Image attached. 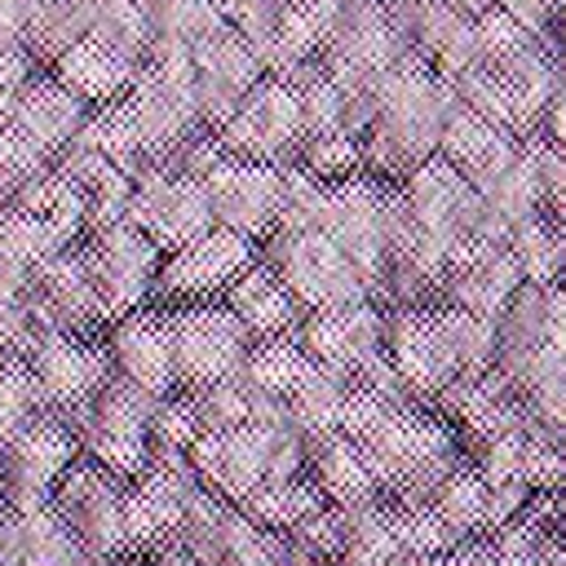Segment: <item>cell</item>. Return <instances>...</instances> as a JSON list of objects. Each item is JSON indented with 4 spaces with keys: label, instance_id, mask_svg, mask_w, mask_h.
I'll return each instance as SVG.
<instances>
[{
    "label": "cell",
    "instance_id": "cell-3",
    "mask_svg": "<svg viewBox=\"0 0 566 566\" xmlns=\"http://www.w3.org/2000/svg\"><path fill=\"white\" fill-rule=\"evenodd\" d=\"M221 150L230 159H252V164H292L301 142H305V115L296 102V88L283 75H261L234 115L217 128Z\"/></svg>",
    "mask_w": 566,
    "mask_h": 566
},
{
    "label": "cell",
    "instance_id": "cell-28",
    "mask_svg": "<svg viewBox=\"0 0 566 566\" xmlns=\"http://www.w3.org/2000/svg\"><path fill=\"white\" fill-rule=\"evenodd\" d=\"M495 9H504L531 35H553L557 31V0H495Z\"/></svg>",
    "mask_w": 566,
    "mask_h": 566
},
{
    "label": "cell",
    "instance_id": "cell-27",
    "mask_svg": "<svg viewBox=\"0 0 566 566\" xmlns=\"http://www.w3.org/2000/svg\"><path fill=\"white\" fill-rule=\"evenodd\" d=\"M199 433H226L234 424H248V394L239 380H212L199 389H181Z\"/></svg>",
    "mask_w": 566,
    "mask_h": 566
},
{
    "label": "cell",
    "instance_id": "cell-12",
    "mask_svg": "<svg viewBox=\"0 0 566 566\" xmlns=\"http://www.w3.org/2000/svg\"><path fill=\"white\" fill-rule=\"evenodd\" d=\"M35 380L44 385L53 411H71L80 407L115 367H111V354L106 345H97L93 336H71V332H44L31 354H27Z\"/></svg>",
    "mask_w": 566,
    "mask_h": 566
},
{
    "label": "cell",
    "instance_id": "cell-10",
    "mask_svg": "<svg viewBox=\"0 0 566 566\" xmlns=\"http://www.w3.org/2000/svg\"><path fill=\"white\" fill-rule=\"evenodd\" d=\"M292 336L314 363L358 376L376 358H385V305L358 301L340 310H305Z\"/></svg>",
    "mask_w": 566,
    "mask_h": 566
},
{
    "label": "cell",
    "instance_id": "cell-11",
    "mask_svg": "<svg viewBox=\"0 0 566 566\" xmlns=\"http://www.w3.org/2000/svg\"><path fill=\"white\" fill-rule=\"evenodd\" d=\"M106 354H111V367L150 389L155 398L164 394H177V363H172V327H168V310H128L119 318H111V332H106Z\"/></svg>",
    "mask_w": 566,
    "mask_h": 566
},
{
    "label": "cell",
    "instance_id": "cell-1",
    "mask_svg": "<svg viewBox=\"0 0 566 566\" xmlns=\"http://www.w3.org/2000/svg\"><path fill=\"white\" fill-rule=\"evenodd\" d=\"M256 261L283 279L301 310H340L371 301L367 274L323 230H270L256 243Z\"/></svg>",
    "mask_w": 566,
    "mask_h": 566
},
{
    "label": "cell",
    "instance_id": "cell-24",
    "mask_svg": "<svg viewBox=\"0 0 566 566\" xmlns=\"http://www.w3.org/2000/svg\"><path fill=\"white\" fill-rule=\"evenodd\" d=\"M323 500V491L301 473V478H265L252 495L239 500V509L256 522V526H270V531H292L305 513H314Z\"/></svg>",
    "mask_w": 566,
    "mask_h": 566
},
{
    "label": "cell",
    "instance_id": "cell-25",
    "mask_svg": "<svg viewBox=\"0 0 566 566\" xmlns=\"http://www.w3.org/2000/svg\"><path fill=\"white\" fill-rule=\"evenodd\" d=\"M53 411L44 385L35 380L31 363L18 358V354H0V447L35 416Z\"/></svg>",
    "mask_w": 566,
    "mask_h": 566
},
{
    "label": "cell",
    "instance_id": "cell-26",
    "mask_svg": "<svg viewBox=\"0 0 566 566\" xmlns=\"http://www.w3.org/2000/svg\"><path fill=\"white\" fill-rule=\"evenodd\" d=\"M310 177L318 181H345L354 172H363V137L345 133V128H327V133H310L296 150V159Z\"/></svg>",
    "mask_w": 566,
    "mask_h": 566
},
{
    "label": "cell",
    "instance_id": "cell-22",
    "mask_svg": "<svg viewBox=\"0 0 566 566\" xmlns=\"http://www.w3.org/2000/svg\"><path fill=\"white\" fill-rule=\"evenodd\" d=\"M486 478L464 460L460 469H451L438 491L429 495V509L442 517V526L455 535V539H469V535H486Z\"/></svg>",
    "mask_w": 566,
    "mask_h": 566
},
{
    "label": "cell",
    "instance_id": "cell-16",
    "mask_svg": "<svg viewBox=\"0 0 566 566\" xmlns=\"http://www.w3.org/2000/svg\"><path fill=\"white\" fill-rule=\"evenodd\" d=\"M88 102H80L57 75H49V80H27L22 84V93H18V102H13V111H9V124L13 128H22L49 159L62 150V146H71V137L84 128V119H88Z\"/></svg>",
    "mask_w": 566,
    "mask_h": 566
},
{
    "label": "cell",
    "instance_id": "cell-14",
    "mask_svg": "<svg viewBox=\"0 0 566 566\" xmlns=\"http://www.w3.org/2000/svg\"><path fill=\"white\" fill-rule=\"evenodd\" d=\"M517 287H522V270H517L513 252L504 243H478L447 265L442 301L460 305L478 318H495Z\"/></svg>",
    "mask_w": 566,
    "mask_h": 566
},
{
    "label": "cell",
    "instance_id": "cell-13",
    "mask_svg": "<svg viewBox=\"0 0 566 566\" xmlns=\"http://www.w3.org/2000/svg\"><path fill=\"white\" fill-rule=\"evenodd\" d=\"M186 460L199 473V482L230 504H239L243 495H252L265 482V442L252 420L234 424L226 433H199L190 442Z\"/></svg>",
    "mask_w": 566,
    "mask_h": 566
},
{
    "label": "cell",
    "instance_id": "cell-19",
    "mask_svg": "<svg viewBox=\"0 0 566 566\" xmlns=\"http://www.w3.org/2000/svg\"><path fill=\"white\" fill-rule=\"evenodd\" d=\"M310 354L296 345V336H265V340H252L243 367H239V385L248 394H279L287 398L296 389V380L310 371Z\"/></svg>",
    "mask_w": 566,
    "mask_h": 566
},
{
    "label": "cell",
    "instance_id": "cell-31",
    "mask_svg": "<svg viewBox=\"0 0 566 566\" xmlns=\"http://www.w3.org/2000/svg\"><path fill=\"white\" fill-rule=\"evenodd\" d=\"M557 62H562V88H566V35L557 40Z\"/></svg>",
    "mask_w": 566,
    "mask_h": 566
},
{
    "label": "cell",
    "instance_id": "cell-21",
    "mask_svg": "<svg viewBox=\"0 0 566 566\" xmlns=\"http://www.w3.org/2000/svg\"><path fill=\"white\" fill-rule=\"evenodd\" d=\"M18 535H22V566H84L93 557L75 539V531L57 517L53 504L18 509Z\"/></svg>",
    "mask_w": 566,
    "mask_h": 566
},
{
    "label": "cell",
    "instance_id": "cell-32",
    "mask_svg": "<svg viewBox=\"0 0 566 566\" xmlns=\"http://www.w3.org/2000/svg\"><path fill=\"white\" fill-rule=\"evenodd\" d=\"M84 566H124V557H88Z\"/></svg>",
    "mask_w": 566,
    "mask_h": 566
},
{
    "label": "cell",
    "instance_id": "cell-5",
    "mask_svg": "<svg viewBox=\"0 0 566 566\" xmlns=\"http://www.w3.org/2000/svg\"><path fill=\"white\" fill-rule=\"evenodd\" d=\"M80 252H84L93 292H97V301L106 310V323L128 314V310H137V305H146V296L155 292L164 248L146 230H137L133 221H115V226L88 230L80 239Z\"/></svg>",
    "mask_w": 566,
    "mask_h": 566
},
{
    "label": "cell",
    "instance_id": "cell-9",
    "mask_svg": "<svg viewBox=\"0 0 566 566\" xmlns=\"http://www.w3.org/2000/svg\"><path fill=\"white\" fill-rule=\"evenodd\" d=\"M217 226L261 243L279 226V195H283V164H252L221 155L203 177Z\"/></svg>",
    "mask_w": 566,
    "mask_h": 566
},
{
    "label": "cell",
    "instance_id": "cell-4",
    "mask_svg": "<svg viewBox=\"0 0 566 566\" xmlns=\"http://www.w3.org/2000/svg\"><path fill=\"white\" fill-rule=\"evenodd\" d=\"M168 327H172V363L181 389L234 380L252 349V332L230 314L226 301L177 305L168 310Z\"/></svg>",
    "mask_w": 566,
    "mask_h": 566
},
{
    "label": "cell",
    "instance_id": "cell-15",
    "mask_svg": "<svg viewBox=\"0 0 566 566\" xmlns=\"http://www.w3.org/2000/svg\"><path fill=\"white\" fill-rule=\"evenodd\" d=\"M305 478L323 491L327 504H363L385 495L367 469V455L354 438H345L340 429H318L305 433Z\"/></svg>",
    "mask_w": 566,
    "mask_h": 566
},
{
    "label": "cell",
    "instance_id": "cell-29",
    "mask_svg": "<svg viewBox=\"0 0 566 566\" xmlns=\"http://www.w3.org/2000/svg\"><path fill=\"white\" fill-rule=\"evenodd\" d=\"M385 566H451V562H447V553H398Z\"/></svg>",
    "mask_w": 566,
    "mask_h": 566
},
{
    "label": "cell",
    "instance_id": "cell-2",
    "mask_svg": "<svg viewBox=\"0 0 566 566\" xmlns=\"http://www.w3.org/2000/svg\"><path fill=\"white\" fill-rule=\"evenodd\" d=\"M124 495H128V478L111 473L106 464L80 451L71 469L57 478L49 504L93 557H133L124 531Z\"/></svg>",
    "mask_w": 566,
    "mask_h": 566
},
{
    "label": "cell",
    "instance_id": "cell-20",
    "mask_svg": "<svg viewBox=\"0 0 566 566\" xmlns=\"http://www.w3.org/2000/svg\"><path fill=\"white\" fill-rule=\"evenodd\" d=\"M349 389H354V376H349V371L327 367V363H310V371H305V376L296 380V389L287 394V411H292V420H296L305 433L336 429Z\"/></svg>",
    "mask_w": 566,
    "mask_h": 566
},
{
    "label": "cell",
    "instance_id": "cell-30",
    "mask_svg": "<svg viewBox=\"0 0 566 566\" xmlns=\"http://www.w3.org/2000/svg\"><path fill=\"white\" fill-rule=\"evenodd\" d=\"M553 513H557V526L566 531V486H562V491H553Z\"/></svg>",
    "mask_w": 566,
    "mask_h": 566
},
{
    "label": "cell",
    "instance_id": "cell-7",
    "mask_svg": "<svg viewBox=\"0 0 566 566\" xmlns=\"http://www.w3.org/2000/svg\"><path fill=\"white\" fill-rule=\"evenodd\" d=\"M80 455V442L71 424L57 411H44L27 420L4 447H0V500L9 509H40L49 504L57 478Z\"/></svg>",
    "mask_w": 566,
    "mask_h": 566
},
{
    "label": "cell",
    "instance_id": "cell-23",
    "mask_svg": "<svg viewBox=\"0 0 566 566\" xmlns=\"http://www.w3.org/2000/svg\"><path fill=\"white\" fill-rule=\"evenodd\" d=\"M522 270V283H562L566 279V243H562V226L539 212L522 226L509 230V243H504Z\"/></svg>",
    "mask_w": 566,
    "mask_h": 566
},
{
    "label": "cell",
    "instance_id": "cell-18",
    "mask_svg": "<svg viewBox=\"0 0 566 566\" xmlns=\"http://www.w3.org/2000/svg\"><path fill=\"white\" fill-rule=\"evenodd\" d=\"M53 75L80 97V102H88V106H102V102H111V97H124L128 88H133V80H137V66L133 62H124L115 49H106L102 40H93V35H80L71 49H62L57 57H53Z\"/></svg>",
    "mask_w": 566,
    "mask_h": 566
},
{
    "label": "cell",
    "instance_id": "cell-33",
    "mask_svg": "<svg viewBox=\"0 0 566 566\" xmlns=\"http://www.w3.org/2000/svg\"><path fill=\"white\" fill-rule=\"evenodd\" d=\"M4 517H9V504H4V500H0V526H4Z\"/></svg>",
    "mask_w": 566,
    "mask_h": 566
},
{
    "label": "cell",
    "instance_id": "cell-8",
    "mask_svg": "<svg viewBox=\"0 0 566 566\" xmlns=\"http://www.w3.org/2000/svg\"><path fill=\"white\" fill-rule=\"evenodd\" d=\"M252 261H256V243L252 239H243V234H234L226 226H212L208 234L164 252L155 292L164 301H177V305L217 301Z\"/></svg>",
    "mask_w": 566,
    "mask_h": 566
},
{
    "label": "cell",
    "instance_id": "cell-17",
    "mask_svg": "<svg viewBox=\"0 0 566 566\" xmlns=\"http://www.w3.org/2000/svg\"><path fill=\"white\" fill-rule=\"evenodd\" d=\"M221 301L230 305V314L252 332V340H265V336H292L296 332V323H301V301L283 287V279L270 270V265H261V261H252L226 292H221Z\"/></svg>",
    "mask_w": 566,
    "mask_h": 566
},
{
    "label": "cell",
    "instance_id": "cell-6",
    "mask_svg": "<svg viewBox=\"0 0 566 566\" xmlns=\"http://www.w3.org/2000/svg\"><path fill=\"white\" fill-rule=\"evenodd\" d=\"M124 221L146 230L164 252H172V248H181V243H190L217 226L203 177H186V172L168 168L164 159H150L133 177V199H128Z\"/></svg>",
    "mask_w": 566,
    "mask_h": 566
}]
</instances>
